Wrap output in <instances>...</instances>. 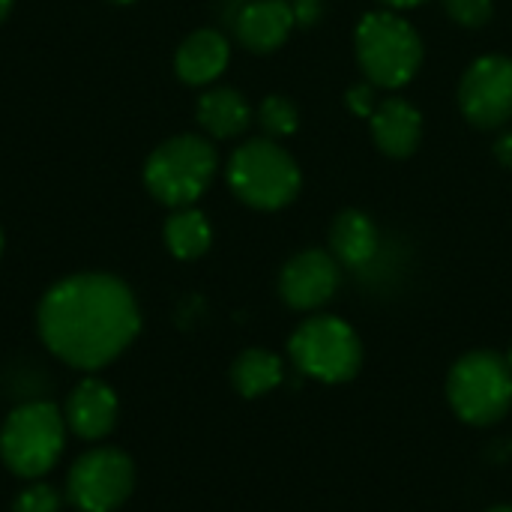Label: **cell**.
<instances>
[{
    "instance_id": "obj_12",
    "label": "cell",
    "mask_w": 512,
    "mask_h": 512,
    "mask_svg": "<svg viewBox=\"0 0 512 512\" xmlns=\"http://www.w3.org/2000/svg\"><path fill=\"white\" fill-rule=\"evenodd\" d=\"M66 420L78 438L99 441L105 438L117 423V396L108 384L87 378L75 387L66 405Z\"/></svg>"
},
{
    "instance_id": "obj_19",
    "label": "cell",
    "mask_w": 512,
    "mask_h": 512,
    "mask_svg": "<svg viewBox=\"0 0 512 512\" xmlns=\"http://www.w3.org/2000/svg\"><path fill=\"white\" fill-rule=\"evenodd\" d=\"M258 123L270 138H285V135L297 132L300 114L288 96H267L258 108Z\"/></svg>"
},
{
    "instance_id": "obj_7",
    "label": "cell",
    "mask_w": 512,
    "mask_h": 512,
    "mask_svg": "<svg viewBox=\"0 0 512 512\" xmlns=\"http://www.w3.org/2000/svg\"><path fill=\"white\" fill-rule=\"evenodd\" d=\"M291 360L294 366L315 381L324 384H342L351 381L360 372L363 363V345L357 333L330 315L306 321L294 336H291Z\"/></svg>"
},
{
    "instance_id": "obj_4",
    "label": "cell",
    "mask_w": 512,
    "mask_h": 512,
    "mask_svg": "<svg viewBox=\"0 0 512 512\" xmlns=\"http://www.w3.org/2000/svg\"><path fill=\"white\" fill-rule=\"evenodd\" d=\"M357 60L375 87H405L423 60L417 30L393 12H369L357 27Z\"/></svg>"
},
{
    "instance_id": "obj_6",
    "label": "cell",
    "mask_w": 512,
    "mask_h": 512,
    "mask_svg": "<svg viewBox=\"0 0 512 512\" xmlns=\"http://www.w3.org/2000/svg\"><path fill=\"white\" fill-rule=\"evenodd\" d=\"M66 420L48 402H30L9 414L0 432V456L18 477H42L63 453Z\"/></svg>"
},
{
    "instance_id": "obj_29",
    "label": "cell",
    "mask_w": 512,
    "mask_h": 512,
    "mask_svg": "<svg viewBox=\"0 0 512 512\" xmlns=\"http://www.w3.org/2000/svg\"><path fill=\"white\" fill-rule=\"evenodd\" d=\"M111 3H132V0H111Z\"/></svg>"
},
{
    "instance_id": "obj_24",
    "label": "cell",
    "mask_w": 512,
    "mask_h": 512,
    "mask_svg": "<svg viewBox=\"0 0 512 512\" xmlns=\"http://www.w3.org/2000/svg\"><path fill=\"white\" fill-rule=\"evenodd\" d=\"M495 156H498L507 168H512V132H507V135L495 144Z\"/></svg>"
},
{
    "instance_id": "obj_18",
    "label": "cell",
    "mask_w": 512,
    "mask_h": 512,
    "mask_svg": "<svg viewBox=\"0 0 512 512\" xmlns=\"http://www.w3.org/2000/svg\"><path fill=\"white\" fill-rule=\"evenodd\" d=\"M282 360L270 351H261V348H252V351H243L231 369V378H234V387L246 396V399H255V396H264L270 393L273 387L282 384Z\"/></svg>"
},
{
    "instance_id": "obj_28",
    "label": "cell",
    "mask_w": 512,
    "mask_h": 512,
    "mask_svg": "<svg viewBox=\"0 0 512 512\" xmlns=\"http://www.w3.org/2000/svg\"><path fill=\"white\" fill-rule=\"evenodd\" d=\"M0 252H3V231H0Z\"/></svg>"
},
{
    "instance_id": "obj_11",
    "label": "cell",
    "mask_w": 512,
    "mask_h": 512,
    "mask_svg": "<svg viewBox=\"0 0 512 512\" xmlns=\"http://www.w3.org/2000/svg\"><path fill=\"white\" fill-rule=\"evenodd\" d=\"M297 24L291 0H246L234 18L237 39L258 54L276 51Z\"/></svg>"
},
{
    "instance_id": "obj_17",
    "label": "cell",
    "mask_w": 512,
    "mask_h": 512,
    "mask_svg": "<svg viewBox=\"0 0 512 512\" xmlns=\"http://www.w3.org/2000/svg\"><path fill=\"white\" fill-rule=\"evenodd\" d=\"M210 240H213L210 222L195 207H177L165 222V243L180 261L201 258L210 249Z\"/></svg>"
},
{
    "instance_id": "obj_2",
    "label": "cell",
    "mask_w": 512,
    "mask_h": 512,
    "mask_svg": "<svg viewBox=\"0 0 512 512\" xmlns=\"http://www.w3.org/2000/svg\"><path fill=\"white\" fill-rule=\"evenodd\" d=\"M216 147L201 135H177L159 144L144 165L147 192L168 207H192L213 183Z\"/></svg>"
},
{
    "instance_id": "obj_9",
    "label": "cell",
    "mask_w": 512,
    "mask_h": 512,
    "mask_svg": "<svg viewBox=\"0 0 512 512\" xmlns=\"http://www.w3.org/2000/svg\"><path fill=\"white\" fill-rule=\"evenodd\" d=\"M459 102L474 126L495 129L512 117V60L480 57L462 78Z\"/></svg>"
},
{
    "instance_id": "obj_5",
    "label": "cell",
    "mask_w": 512,
    "mask_h": 512,
    "mask_svg": "<svg viewBox=\"0 0 512 512\" xmlns=\"http://www.w3.org/2000/svg\"><path fill=\"white\" fill-rule=\"evenodd\" d=\"M447 396L465 423H498L512 405V366L492 351L465 354L450 372Z\"/></svg>"
},
{
    "instance_id": "obj_16",
    "label": "cell",
    "mask_w": 512,
    "mask_h": 512,
    "mask_svg": "<svg viewBox=\"0 0 512 512\" xmlns=\"http://www.w3.org/2000/svg\"><path fill=\"white\" fill-rule=\"evenodd\" d=\"M333 255L345 267H366L378 252V231L372 219L360 210H345L336 216L330 231Z\"/></svg>"
},
{
    "instance_id": "obj_1",
    "label": "cell",
    "mask_w": 512,
    "mask_h": 512,
    "mask_svg": "<svg viewBox=\"0 0 512 512\" xmlns=\"http://www.w3.org/2000/svg\"><path fill=\"white\" fill-rule=\"evenodd\" d=\"M141 330L132 291L108 273H81L57 282L39 306L42 342L75 369L108 366Z\"/></svg>"
},
{
    "instance_id": "obj_8",
    "label": "cell",
    "mask_w": 512,
    "mask_h": 512,
    "mask_svg": "<svg viewBox=\"0 0 512 512\" xmlns=\"http://www.w3.org/2000/svg\"><path fill=\"white\" fill-rule=\"evenodd\" d=\"M135 486L132 462L111 447L81 456L69 471V501L81 512L117 510Z\"/></svg>"
},
{
    "instance_id": "obj_20",
    "label": "cell",
    "mask_w": 512,
    "mask_h": 512,
    "mask_svg": "<svg viewBox=\"0 0 512 512\" xmlns=\"http://www.w3.org/2000/svg\"><path fill=\"white\" fill-rule=\"evenodd\" d=\"M444 6L462 27H483L492 18V0H444Z\"/></svg>"
},
{
    "instance_id": "obj_30",
    "label": "cell",
    "mask_w": 512,
    "mask_h": 512,
    "mask_svg": "<svg viewBox=\"0 0 512 512\" xmlns=\"http://www.w3.org/2000/svg\"><path fill=\"white\" fill-rule=\"evenodd\" d=\"M507 363H510V366H512V348H510V360H507Z\"/></svg>"
},
{
    "instance_id": "obj_23",
    "label": "cell",
    "mask_w": 512,
    "mask_h": 512,
    "mask_svg": "<svg viewBox=\"0 0 512 512\" xmlns=\"http://www.w3.org/2000/svg\"><path fill=\"white\" fill-rule=\"evenodd\" d=\"M321 3L324 0H291V6L297 12V24H312L321 15Z\"/></svg>"
},
{
    "instance_id": "obj_15",
    "label": "cell",
    "mask_w": 512,
    "mask_h": 512,
    "mask_svg": "<svg viewBox=\"0 0 512 512\" xmlns=\"http://www.w3.org/2000/svg\"><path fill=\"white\" fill-rule=\"evenodd\" d=\"M252 108L243 99V93L231 87L207 90L198 99V123L210 138H237L249 129Z\"/></svg>"
},
{
    "instance_id": "obj_21",
    "label": "cell",
    "mask_w": 512,
    "mask_h": 512,
    "mask_svg": "<svg viewBox=\"0 0 512 512\" xmlns=\"http://www.w3.org/2000/svg\"><path fill=\"white\" fill-rule=\"evenodd\" d=\"M15 512H60V495L51 486H30L18 495Z\"/></svg>"
},
{
    "instance_id": "obj_22",
    "label": "cell",
    "mask_w": 512,
    "mask_h": 512,
    "mask_svg": "<svg viewBox=\"0 0 512 512\" xmlns=\"http://www.w3.org/2000/svg\"><path fill=\"white\" fill-rule=\"evenodd\" d=\"M348 105H351V111H354V114H360V117H372V111L378 108V105H375V90H372L369 84H357V87H351V93H348Z\"/></svg>"
},
{
    "instance_id": "obj_25",
    "label": "cell",
    "mask_w": 512,
    "mask_h": 512,
    "mask_svg": "<svg viewBox=\"0 0 512 512\" xmlns=\"http://www.w3.org/2000/svg\"><path fill=\"white\" fill-rule=\"evenodd\" d=\"M384 6H390V9H411V6H420V3H426V0H381Z\"/></svg>"
},
{
    "instance_id": "obj_26",
    "label": "cell",
    "mask_w": 512,
    "mask_h": 512,
    "mask_svg": "<svg viewBox=\"0 0 512 512\" xmlns=\"http://www.w3.org/2000/svg\"><path fill=\"white\" fill-rule=\"evenodd\" d=\"M9 9H12V0H0V21L9 15Z\"/></svg>"
},
{
    "instance_id": "obj_10",
    "label": "cell",
    "mask_w": 512,
    "mask_h": 512,
    "mask_svg": "<svg viewBox=\"0 0 512 512\" xmlns=\"http://www.w3.org/2000/svg\"><path fill=\"white\" fill-rule=\"evenodd\" d=\"M339 288V261L321 249H309L294 255L282 276L279 294L291 309H318L324 306Z\"/></svg>"
},
{
    "instance_id": "obj_13",
    "label": "cell",
    "mask_w": 512,
    "mask_h": 512,
    "mask_svg": "<svg viewBox=\"0 0 512 512\" xmlns=\"http://www.w3.org/2000/svg\"><path fill=\"white\" fill-rule=\"evenodd\" d=\"M231 60V45L219 30H195L183 39L174 57V69L186 84H210L216 81Z\"/></svg>"
},
{
    "instance_id": "obj_27",
    "label": "cell",
    "mask_w": 512,
    "mask_h": 512,
    "mask_svg": "<svg viewBox=\"0 0 512 512\" xmlns=\"http://www.w3.org/2000/svg\"><path fill=\"white\" fill-rule=\"evenodd\" d=\"M489 512H512V507H495V510H489Z\"/></svg>"
},
{
    "instance_id": "obj_14",
    "label": "cell",
    "mask_w": 512,
    "mask_h": 512,
    "mask_svg": "<svg viewBox=\"0 0 512 512\" xmlns=\"http://www.w3.org/2000/svg\"><path fill=\"white\" fill-rule=\"evenodd\" d=\"M372 138L375 144L387 153V156H411L420 144V135H423V117L420 111L405 102V99H387L381 102L372 117Z\"/></svg>"
},
{
    "instance_id": "obj_3",
    "label": "cell",
    "mask_w": 512,
    "mask_h": 512,
    "mask_svg": "<svg viewBox=\"0 0 512 512\" xmlns=\"http://www.w3.org/2000/svg\"><path fill=\"white\" fill-rule=\"evenodd\" d=\"M228 183L240 201L255 210H279L300 192V168L294 156L273 138H252L228 159Z\"/></svg>"
}]
</instances>
